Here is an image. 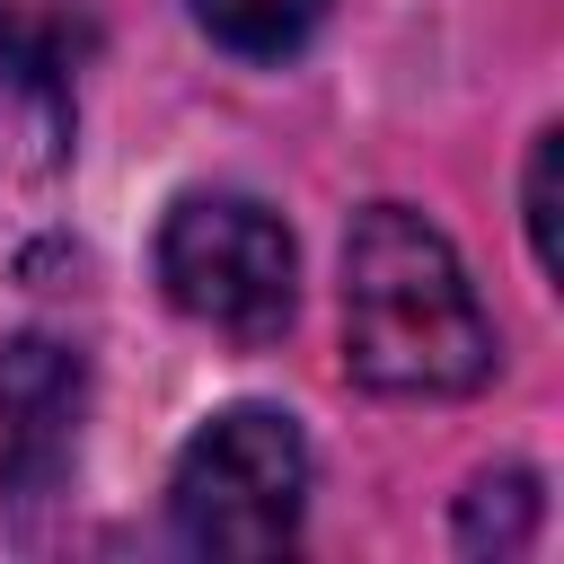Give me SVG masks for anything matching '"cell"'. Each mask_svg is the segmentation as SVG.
Segmentation results:
<instances>
[{
  "label": "cell",
  "instance_id": "cell-1",
  "mask_svg": "<svg viewBox=\"0 0 564 564\" xmlns=\"http://www.w3.org/2000/svg\"><path fill=\"white\" fill-rule=\"evenodd\" d=\"M344 370L379 397H467L494 370V317L458 247L405 203H370L344 229Z\"/></svg>",
  "mask_w": 564,
  "mask_h": 564
},
{
  "label": "cell",
  "instance_id": "cell-2",
  "mask_svg": "<svg viewBox=\"0 0 564 564\" xmlns=\"http://www.w3.org/2000/svg\"><path fill=\"white\" fill-rule=\"evenodd\" d=\"M308 511V441L282 405L212 414L167 476V520L194 555H282Z\"/></svg>",
  "mask_w": 564,
  "mask_h": 564
},
{
  "label": "cell",
  "instance_id": "cell-3",
  "mask_svg": "<svg viewBox=\"0 0 564 564\" xmlns=\"http://www.w3.org/2000/svg\"><path fill=\"white\" fill-rule=\"evenodd\" d=\"M159 282L194 326L273 344L300 308V247L256 194H185L159 229Z\"/></svg>",
  "mask_w": 564,
  "mask_h": 564
},
{
  "label": "cell",
  "instance_id": "cell-4",
  "mask_svg": "<svg viewBox=\"0 0 564 564\" xmlns=\"http://www.w3.org/2000/svg\"><path fill=\"white\" fill-rule=\"evenodd\" d=\"M88 423V361L62 335H18L0 352V502L35 511L70 485Z\"/></svg>",
  "mask_w": 564,
  "mask_h": 564
},
{
  "label": "cell",
  "instance_id": "cell-5",
  "mask_svg": "<svg viewBox=\"0 0 564 564\" xmlns=\"http://www.w3.org/2000/svg\"><path fill=\"white\" fill-rule=\"evenodd\" d=\"M106 35V9L97 0H0V70L18 88H70V70H88Z\"/></svg>",
  "mask_w": 564,
  "mask_h": 564
},
{
  "label": "cell",
  "instance_id": "cell-6",
  "mask_svg": "<svg viewBox=\"0 0 564 564\" xmlns=\"http://www.w3.org/2000/svg\"><path fill=\"white\" fill-rule=\"evenodd\" d=\"M185 9H194V26H203L212 44H229V53H247V62L300 53V44L317 35V18H326V0H185Z\"/></svg>",
  "mask_w": 564,
  "mask_h": 564
},
{
  "label": "cell",
  "instance_id": "cell-7",
  "mask_svg": "<svg viewBox=\"0 0 564 564\" xmlns=\"http://www.w3.org/2000/svg\"><path fill=\"white\" fill-rule=\"evenodd\" d=\"M538 476L529 467H502V476H476L458 494V555H520L538 538Z\"/></svg>",
  "mask_w": 564,
  "mask_h": 564
},
{
  "label": "cell",
  "instance_id": "cell-8",
  "mask_svg": "<svg viewBox=\"0 0 564 564\" xmlns=\"http://www.w3.org/2000/svg\"><path fill=\"white\" fill-rule=\"evenodd\" d=\"M555 159H564V132H538V150H529V247H538V273H564V238H555Z\"/></svg>",
  "mask_w": 564,
  "mask_h": 564
}]
</instances>
